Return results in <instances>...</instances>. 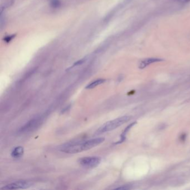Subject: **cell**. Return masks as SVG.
<instances>
[{"instance_id":"52a82bcc","label":"cell","mask_w":190,"mask_h":190,"mask_svg":"<svg viewBox=\"0 0 190 190\" xmlns=\"http://www.w3.org/2000/svg\"><path fill=\"white\" fill-rule=\"evenodd\" d=\"M24 153V148L21 146H18L15 147L11 152V156L14 159L21 158Z\"/></svg>"},{"instance_id":"4fadbf2b","label":"cell","mask_w":190,"mask_h":190,"mask_svg":"<svg viewBox=\"0 0 190 190\" xmlns=\"http://www.w3.org/2000/svg\"><path fill=\"white\" fill-rule=\"evenodd\" d=\"M13 37H14V35H12V36H11L7 37V38L5 39V40H6V41H7V42L10 41L11 40H12V39L13 38Z\"/></svg>"},{"instance_id":"3957f363","label":"cell","mask_w":190,"mask_h":190,"mask_svg":"<svg viewBox=\"0 0 190 190\" xmlns=\"http://www.w3.org/2000/svg\"><path fill=\"white\" fill-rule=\"evenodd\" d=\"M102 159L99 157H86L80 159L78 163L80 165L86 168H95L101 162Z\"/></svg>"},{"instance_id":"5bb4252c","label":"cell","mask_w":190,"mask_h":190,"mask_svg":"<svg viewBox=\"0 0 190 190\" xmlns=\"http://www.w3.org/2000/svg\"><path fill=\"white\" fill-rule=\"evenodd\" d=\"M181 2H189L190 0H179Z\"/></svg>"},{"instance_id":"7c38bea8","label":"cell","mask_w":190,"mask_h":190,"mask_svg":"<svg viewBox=\"0 0 190 190\" xmlns=\"http://www.w3.org/2000/svg\"><path fill=\"white\" fill-rule=\"evenodd\" d=\"M116 190H128L130 189V187H129L128 186H124L123 187H118L116 189Z\"/></svg>"},{"instance_id":"8992f818","label":"cell","mask_w":190,"mask_h":190,"mask_svg":"<svg viewBox=\"0 0 190 190\" xmlns=\"http://www.w3.org/2000/svg\"><path fill=\"white\" fill-rule=\"evenodd\" d=\"M162 61V59L159 58H148L142 61L139 65V68L140 69H144L151 64L154 63L156 62H159Z\"/></svg>"},{"instance_id":"5b68a950","label":"cell","mask_w":190,"mask_h":190,"mask_svg":"<svg viewBox=\"0 0 190 190\" xmlns=\"http://www.w3.org/2000/svg\"><path fill=\"white\" fill-rule=\"evenodd\" d=\"M41 123V118H33L27 123H26L23 127H21L19 130V132L21 133H25L26 132L32 131L33 129H35L38 127Z\"/></svg>"},{"instance_id":"9c48e42d","label":"cell","mask_w":190,"mask_h":190,"mask_svg":"<svg viewBox=\"0 0 190 190\" xmlns=\"http://www.w3.org/2000/svg\"><path fill=\"white\" fill-rule=\"evenodd\" d=\"M105 81V80L104 79H99L96 80L95 81L90 83L87 86L85 87L86 89H93L94 87H97L98 85H99L102 84L104 83Z\"/></svg>"},{"instance_id":"ba28073f","label":"cell","mask_w":190,"mask_h":190,"mask_svg":"<svg viewBox=\"0 0 190 190\" xmlns=\"http://www.w3.org/2000/svg\"><path fill=\"white\" fill-rule=\"evenodd\" d=\"M136 124V122H133L132 123H131V124H129L128 126H127L126 129L124 130V131L122 132V135H120V139L119 140L118 142H117V143H116L115 144H119V143H121L123 142L125 139H126V135H127V133L129 131V129L133 127L134 125H135Z\"/></svg>"},{"instance_id":"30bf717a","label":"cell","mask_w":190,"mask_h":190,"mask_svg":"<svg viewBox=\"0 0 190 190\" xmlns=\"http://www.w3.org/2000/svg\"><path fill=\"white\" fill-rule=\"evenodd\" d=\"M60 5V2L58 0H53L52 1V2H51V5L53 6V7H55V8H56V7H58V6Z\"/></svg>"},{"instance_id":"277c9868","label":"cell","mask_w":190,"mask_h":190,"mask_svg":"<svg viewBox=\"0 0 190 190\" xmlns=\"http://www.w3.org/2000/svg\"><path fill=\"white\" fill-rule=\"evenodd\" d=\"M32 183L28 181H18L11 183L1 188L3 190H16V189H26L31 187Z\"/></svg>"},{"instance_id":"6da1fadb","label":"cell","mask_w":190,"mask_h":190,"mask_svg":"<svg viewBox=\"0 0 190 190\" xmlns=\"http://www.w3.org/2000/svg\"><path fill=\"white\" fill-rule=\"evenodd\" d=\"M104 140V138L100 137L91 139L87 141L69 143L63 146L60 150L65 153H78L92 149L102 143Z\"/></svg>"},{"instance_id":"8fae6325","label":"cell","mask_w":190,"mask_h":190,"mask_svg":"<svg viewBox=\"0 0 190 190\" xmlns=\"http://www.w3.org/2000/svg\"><path fill=\"white\" fill-rule=\"evenodd\" d=\"M84 61H85V60H84V59H82V60H79L78 62H76L73 65L72 67H74V66H78V65H80V64H82L84 62Z\"/></svg>"},{"instance_id":"7a4b0ae2","label":"cell","mask_w":190,"mask_h":190,"mask_svg":"<svg viewBox=\"0 0 190 190\" xmlns=\"http://www.w3.org/2000/svg\"><path fill=\"white\" fill-rule=\"evenodd\" d=\"M131 118V116H125L118 118L109 121L104 123L103 126L100 127L96 132L95 135H100L105 132H108L113 131L120 126L123 125L125 123L128 122Z\"/></svg>"}]
</instances>
